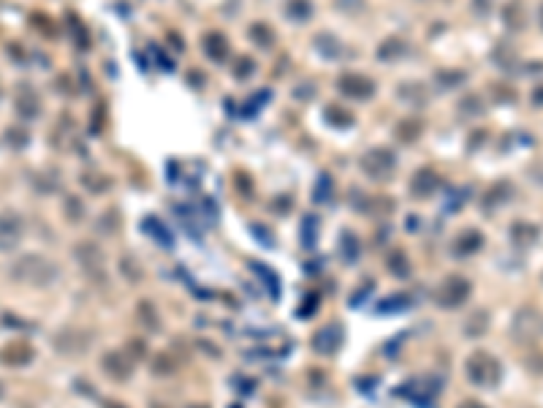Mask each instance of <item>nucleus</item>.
Segmentation results:
<instances>
[{
    "label": "nucleus",
    "mask_w": 543,
    "mask_h": 408,
    "mask_svg": "<svg viewBox=\"0 0 543 408\" xmlns=\"http://www.w3.org/2000/svg\"><path fill=\"white\" fill-rule=\"evenodd\" d=\"M19 237H22V221H19V215L16 213H8V210L0 213V250L16 248Z\"/></svg>",
    "instance_id": "nucleus-1"
},
{
    "label": "nucleus",
    "mask_w": 543,
    "mask_h": 408,
    "mask_svg": "<svg viewBox=\"0 0 543 408\" xmlns=\"http://www.w3.org/2000/svg\"><path fill=\"white\" fill-rule=\"evenodd\" d=\"M16 112L25 117V120H33V117L41 112V104H38V96L33 90H22L16 96Z\"/></svg>",
    "instance_id": "nucleus-2"
},
{
    "label": "nucleus",
    "mask_w": 543,
    "mask_h": 408,
    "mask_svg": "<svg viewBox=\"0 0 543 408\" xmlns=\"http://www.w3.org/2000/svg\"><path fill=\"white\" fill-rule=\"evenodd\" d=\"M524 19H527V11L522 8V0H513V3H508L505 6V22L511 25V28H524Z\"/></svg>",
    "instance_id": "nucleus-3"
},
{
    "label": "nucleus",
    "mask_w": 543,
    "mask_h": 408,
    "mask_svg": "<svg viewBox=\"0 0 543 408\" xmlns=\"http://www.w3.org/2000/svg\"><path fill=\"white\" fill-rule=\"evenodd\" d=\"M541 25H543V6H541Z\"/></svg>",
    "instance_id": "nucleus-5"
},
{
    "label": "nucleus",
    "mask_w": 543,
    "mask_h": 408,
    "mask_svg": "<svg viewBox=\"0 0 543 408\" xmlns=\"http://www.w3.org/2000/svg\"><path fill=\"white\" fill-rule=\"evenodd\" d=\"M538 104H543V90H538V98H535Z\"/></svg>",
    "instance_id": "nucleus-4"
}]
</instances>
